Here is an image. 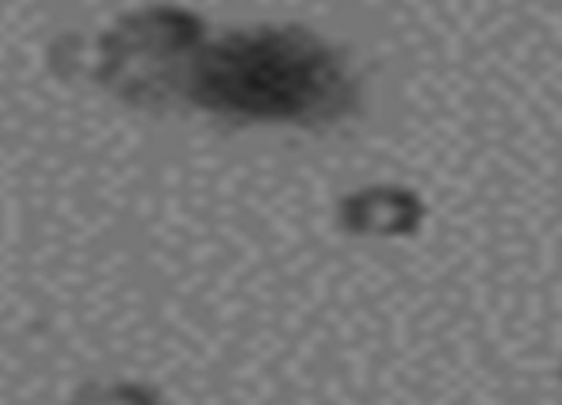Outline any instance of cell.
<instances>
[{
  "label": "cell",
  "instance_id": "3",
  "mask_svg": "<svg viewBox=\"0 0 562 405\" xmlns=\"http://www.w3.org/2000/svg\"><path fill=\"white\" fill-rule=\"evenodd\" d=\"M66 405H165L161 391L138 379H97L69 394Z\"/></svg>",
  "mask_w": 562,
  "mask_h": 405
},
{
  "label": "cell",
  "instance_id": "2",
  "mask_svg": "<svg viewBox=\"0 0 562 405\" xmlns=\"http://www.w3.org/2000/svg\"><path fill=\"white\" fill-rule=\"evenodd\" d=\"M207 43V23L192 8L146 4L123 12L97 38L92 81L138 108H161L184 97V69Z\"/></svg>",
  "mask_w": 562,
  "mask_h": 405
},
{
  "label": "cell",
  "instance_id": "1",
  "mask_svg": "<svg viewBox=\"0 0 562 405\" xmlns=\"http://www.w3.org/2000/svg\"><path fill=\"white\" fill-rule=\"evenodd\" d=\"M180 100L241 123H322L345 103V74L306 31H229L188 58Z\"/></svg>",
  "mask_w": 562,
  "mask_h": 405
}]
</instances>
